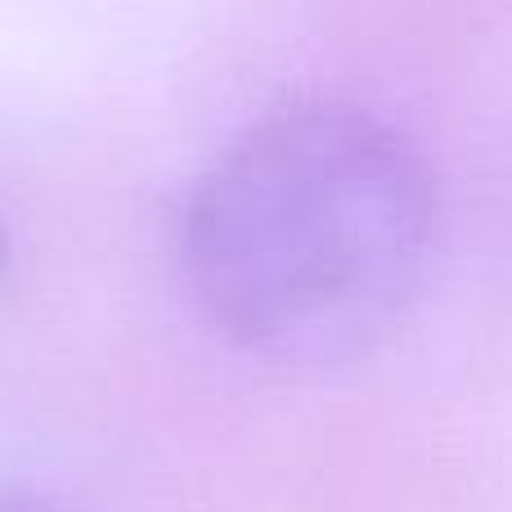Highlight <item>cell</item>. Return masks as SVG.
<instances>
[{
  "instance_id": "obj_1",
  "label": "cell",
  "mask_w": 512,
  "mask_h": 512,
  "mask_svg": "<svg viewBox=\"0 0 512 512\" xmlns=\"http://www.w3.org/2000/svg\"><path fill=\"white\" fill-rule=\"evenodd\" d=\"M432 243V180L391 122L297 104L203 171L185 265L225 337L279 364H337L400 319Z\"/></svg>"
},
{
  "instance_id": "obj_2",
  "label": "cell",
  "mask_w": 512,
  "mask_h": 512,
  "mask_svg": "<svg viewBox=\"0 0 512 512\" xmlns=\"http://www.w3.org/2000/svg\"><path fill=\"white\" fill-rule=\"evenodd\" d=\"M0 512H68L50 499L32 495V490H0Z\"/></svg>"
},
{
  "instance_id": "obj_3",
  "label": "cell",
  "mask_w": 512,
  "mask_h": 512,
  "mask_svg": "<svg viewBox=\"0 0 512 512\" xmlns=\"http://www.w3.org/2000/svg\"><path fill=\"white\" fill-rule=\"evenodd\" d=\"M5 270H9V239H5V230H0V279H5Z\"/></svg>"
}]
</instances>
